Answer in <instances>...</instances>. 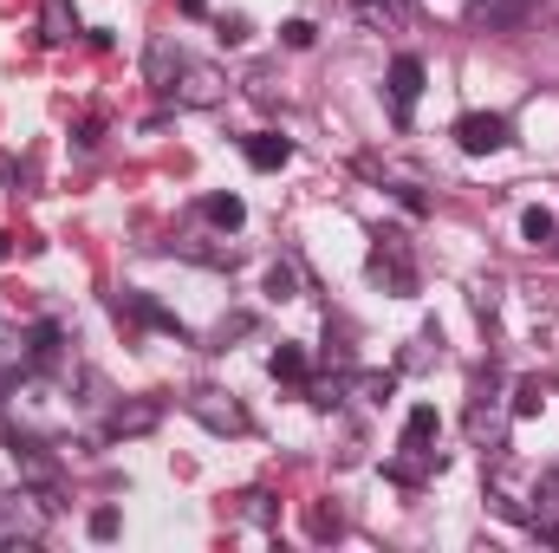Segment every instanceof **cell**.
Returning <instances> with one entry per match:
<instances>
[{"label":"cell","instance_id":"21","mask_svg":"<svg viewBox=\"0 0 559 553\" xmlns=\"http://www.w3.org/2000/svg\"><path fill=\"white\" fill-rule=\"evenodd\" d=\"M280 39H286L293 52H306V46L319 39V26H312V20H286V26H280Z\"/></svg>","mask_w":559,"mask_h":553},{"label":"cell","instance_id":"15","mask_svg":"<svg viewBox=\"0 0 559 553\" xmlns=\"http://www.w3.org/2000/svg\"><path fill=\"white\" fill-rule=\"evenodd\" d=\"M299 286H306L299 261H274V268H267V280H261V293H267V299H299Z\"/></svg>","mask_w":559,"mask_h":553},{"label":"cell","instance_id":"11","mask_svg":"<svg viewBox=\"0 0 559 553\" xmlns=\"http://www.w3.org/2000/svg\"><path fill=\"white\" fill-rule=\"evenodd\" d=\"M241 150H248V163H254V169H286V163H293V143L280 138V131H254Z\"/></svg>","mask_w":559,"mask_h":553},{"label":"cell","instance_id":"7","mask_svg":"<svg viewBox=\"0 0 559 553\" xmlns=\"http://www.w3.org/2000/svg\"><path fill=\"white\" fill-rule=\"evenodd\" d=\"M156 416H163V404H156V398L118 404V411L105 416V436H150V430H156Z\"/></svg>","mask_w":559,"mask_h":553},{"label":"cell","instance_id":"12","mask_svg":"<svg viewBox=\"0 0 559 553\" xmlns=\"http://www.w3.org/2000/svg\"><path fill=\"white\" fill-rule=\"evenodd\" d=\"M33 372V339L20 326H0V378H20Z\"/></svg>","mask_w":559,"mask_h":553},{"label":"cell","instance_id":"22","mask_svg":"<svg viewBox=\"0 0 559 553\" xmlns=\"http://www.w3.org/2000/svg\"><path fill=\"white\" fill-rule=\"evenodd\" d=\"M495 306H501V280H475V313L488 319Z\"/></svg>","mask_w":559,"mask_h":553},{"label":"cell","instance_id":"16","mask_svg":"<svg viewBox=\"0 0 559 553\" xmlns=\"http://www.w3.org/2000/svg\"><path fill=\"white\" fill-rule=\"evenodd\" d=\"M202 215H209V222H215V228H228V235H235V228H241V222H248V202H241V196H228V189H222V196H209V202H202Z\"/></svg>","mask_w":559,"mask_h":553},{"label":"cell","instance_id":"24","mask_svg":"<svg viewBox=\"0 0 559 553\" xmlns=\"http://www.w3.org/2000/svg\"><path fill=\"white\" fill-rule=\"evenodd\" d=\"M92 541H118V508H98L92 515Z\"/></svg>","mask_w":559,"mask_h":553},{"label":"cell","instance_id":"6","mask_svg":"<svg viewBox=\"0 0 559 553\" xmlns=\"http://www.w3.org/2000/svg\"><path fill=\"white\" fill-rule=\"evenodd\" d=\"M423 59L417 52H397L391 59V111H397V125H411V111H417V98H423Z\"/></svg>","mask_w":559,"mask_h":553},{"label":"cell","instance_id":"9","mask_svg":"<svg viewBox=\"0 0 559 553\" xmlns=\"http://www.w3.org/2000/svg\"><path fill=\"white\" fill-rule=\"evenodd\" d=\"M13 462H20V482H33L46 502H59V469H52V462H46L33 443H20V449H13Z\"/></svg>","mask_w":559,"mask_h":553},{"label":"cell","instance_id":"20","mask_svg":"<svg viewBox=\"0 0 559 553\" xmlns=\"http://www.w3.org/2000/svg\"><path fill=\"white\" fill-rule=\"evenodd\" d=\"M540 404H547V385L540 378H521L514 385V416H540Z\"/></svg>","mask_w":559,"mask_h":553},{"label":"cell","instance_id":"4","mask_svg":"<svg viewBox=\"0 0 559 553\" xmlns=\"http://www.w3.org/2000/svg\"><path fill=\"white\" fill-rule=\"evenodd\" d=\"M189 416L209 423L215 436H248V411H241L228 391H189Z\"/></svg>","mask_w":559,"mask_h":553},{"label":"cell","instance_id":"26","mask_svg":"<svg viewBox=\"0 0 559 553\" xmlns=\"http://www.w3.org/2000/svg\"><path fill=\"white\" fill-rule=\"evenodd\" d=\"M397 202H404L411 215H423V209H429V202H423V189H411V183H397Z\"/></svg>","mask_w":559,"mask_h":553},{"label":"cell","instance_id":"1","mask_svg":"<svg viewBox=\"0 0 559 553\" xmlns=\"http://www.w3.org/2000/svg\"><path fill=\"white\" fill-rule=\"evenodd\" d=\"M371 280L384 286V293H417V255H411V242L397 235V228H384L378 242H371Z\"/></svg>","mask_w":559,"mask_h":553},{"label":"cell","instance_id":"17","mask_svg":"<svg viewBox=\"0 0 559 553\" xmlns=\"http://www.w3.org/2000/svg\"><path fill=\"white\" fill-rule=\"evenodd\" d=\"M397 391V372H352V398H365V404H384Z\"/></svg>","mask_w":559,"mask_h":553},{"label":"cell","instance_id":"23","mask_svg":"<svg viewBox=\"0 0 559 553\" xmlns=\"http://www.w3.org/2000/svg\"><path fill=\"white\" fill-rule=\"evenodd\" d=\"M248 326H254V319H248V313H235V319H222V326H215V352H222V345H228V339H241V332H248Z\"/></svg>","mask_w":559,"mask_h":553},{"label":"cell","instance_id":"18","mask_svg":"<svg viewBox=\"0 0 559 553\" xmlns=\"http://www.w3.org/2000/svg\"><path fill=\"white\" fill-rule=\"evenodd\" d=\"M554 235H559L554 209H527V215H521V242H527V248H547Z\"/></svg>","mask_w":559,"mask_h":553},{"label":"cell","instance_id":"10","mask_svg":"<svg viewBox=\"0 0 559 553\" xmlns=\"http://www.w3.org/2000/svg\"><path fill=\"white\" fill-rule=\"evenodd\" d=\"M352 13L371 26V33H397L411 20V0H352Z\"/></svg>","mask_w":559,"mask_h":553},{"label":"cell","instance_id":"28","mask_svg":"<svg viewBox=\"0 0 559 553\" xmlns=\"http://www.w3.org/2000/svg\"><path fill=\"white\" fill-rule=\"evenodd\" d=\"M7 255H13V242H7V235H0V261H7Z\"/></svg>","mask_w":559,"mask_h":553},{"label":"cell","instance_id":"25","mask_svg":"<svg viewBox=\"0 0 559 553\" xmlns=\"http://www.w3.org/2000/svg\"><path fill=\"white\" fill-rule=\"evenodd\" d=\"M222 39L241 46V39H248V20H241V13H222Z\"/></svg>","mask_w":559,"mask_h":553},{"label":"cell","instance_id":"3","mask_svg":"<svg viewBox=\"0 0 559 553\" xmlns=\"http://www.w3.org/2000/svg\"><path fill=\"white\" fill-rule=\"evenodd\" d=\"M169 92H176L182 111H215V105L228 98V72H222V66H182Z\"/></svg>","mask_w":559,"mask_h":553},{"label":"cell","instance_id":"8","mask_svg":"<svg viewBox=\"0 0 559 553\" xmlns=\"http://www.w3.org/2000/svg\"><path fill=\"white\" fill-rule=\"evenodd\" d=\"M26 339H33V372H52V365L66 358V326H59V319L26 326Z\"/></svg>","mask_w":559,"mask_h":553},{"label":"cell","instance_id":"13","mask_svg":"<svg viewBox=\"0 0 559 553\" xmlns=\"http://www.w3.org/2000/svg\"><path fill=\"white\" fill-rule=\"evenodd\" d=\"M182 66H189V59L176 52V39H156V46H150V85H156V92H169Z\"/></svg>","mask_w":559,"mask_h":553},{"label":"cell","instance_id":"5","mask_svg":"<svg viewBox=\"0 0 559 553\" xmlns=\"http://www.w3.org/2000/svg\"><path fill=\"white\" fill-rule=\"evenodd\" d=\"M455 143L468 156H495V150H508V118L501 111H468V118H455Z\"/></svg>","mask_w":559,"mask_h":553},{"label":"cell","instance_id":"2","mask_svg":"<svg viewBox=\"0 0 559 553\" xmlns=\"http://www.w3.org/2000/svg\"><path fill=\"white\" fill-rule=\"evenodd\" d=\"M429 469H436V411L417 404L411 423H404V456L391 462V475H397V482H423Z\"/></svg>","mask_w":559,"mask_h":553},{"label":"cell","instance_id":"14","mask_svg":"<svg viewBox=\"0 0 559 553\" xmlns=\"http://www.w3.org/2000/svg\"><path fill=\"white\" fill-rule=\"evenodd\" d=\"M39 26H46V46H66V39L79 33V13H72V0H46V7H39Z\"/></svg>","mask_w":559,"mask_h":553},{"label":"cell","instance_id":"27","mask_svg":"<svg viewBox=\"0 0 559 553\" xmlns=\"http://www.w3.org/2000/svg\"><path fill=\"white\" fill-rule=\"evenodd\" d=\"M0 183H13V156L7 150H0Z\"/></svg>","mask_w":559,"mask_h":553},{"label":"cell","instance_id":"19","mask_svg":"<svg viewBox=\"0 0 559 553\" xmlns=\"http://www.w3.org/2000/svg\"><path fill=\"white\" fill-rule=\"evenodd\" d=\"M267 372L286 378V385H306V372H312V365H306V352H299V345H280L274 358H267Z\"/></svg>","mask_w":559,"mask_h":553}]
</instances>
